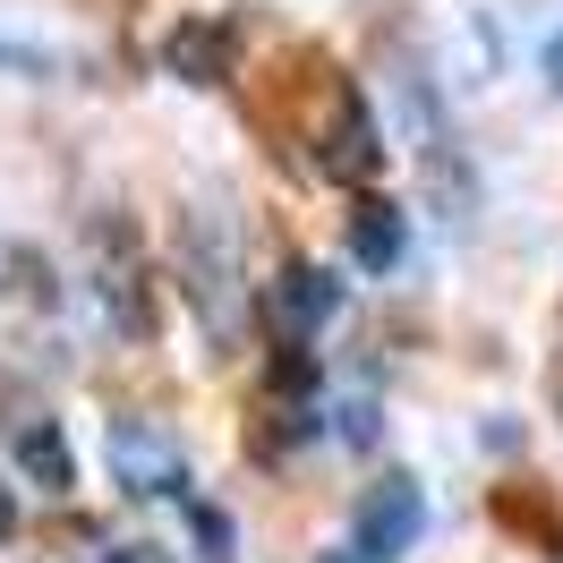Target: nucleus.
Segmentation results:
<instances>
[{
	"mask_svg": "<svg viewBox=\"0 0 563 563\" xmlns=\"http://www.w3.org/2000/svg\"><path fill=\"white\" fill-rule=\"evenodd\" d=\"M376 172H385V129H376V111L358 103V86H351V77H324L317 179H333V188H367Z\"/></svg>",
	"mask_w": 563,
	"mask_h": 563,
	"instance_id": "1",
	"label": "nucleus"
},
{
	"mask_svg": "<svg viewBox=\"0 0 563 563\" xmlns=\"http://www.w3.org/2000/svg\"><path fill=\"white\" fill-rule=\"evenodd\" d=\"M103 453H111V487L120 495H137V504L179 495V504H188V453H179V435H163L154 419H103Z\"/></svg>",
	"mask_w": 563,
	"mask_h": 563,
	"instance_id": "2",
	"label": "nucleus"
},
{
	"mask_svg": "<svg viewBox=\"0 0 563 563\" xmlns=\"http://www.w3.org/2000/svg\"><path fill=\"white\" fill-rule=\"evenodd\" d=\"M419 529H427V495L410 470H385L376 487L358 495V512H351V547L367 563H393V555H410L419 547Z\"/></svg>",
	"mask_w": 563,
	"mask_h": 563,
	"instance_id": "3",
	"label": "nucleus"
},
{
	"mask_svg": "<svg viewBox=\"0 0 563 563\" xmlns=\"http://www.w3.org/2000/svg\"><path fill=\"white\" fill-rule=\"evenodd\" d=\"M333 308H342V282L324 274V265H308V256H282V274H274V324H282V342H308L317 324H333Z\"/></svg>",
	"mask_w": 563,
	"mask_h": 563,
	"instance_id": "4",
	"label": "nucleus"
},
{
	"mask_svg": "<svg viewBox=\"0 0 563 563\" xmlns=\"http://www.w3.org/2000/svg\"><path fill=\"white\" fill-rule=\"evenodd\" d=\"M163 60H172V77H188V86H222V77H231V18H188V26H172Z\"/></svg>",
	"mask_w": 563,
	"mask_h": 563,
	"instance_id": "5",
	"label": "nucleus"
},
{
	"mask_svg": "<svg viewBox=\"0 0 563 563\" xmlns=\"http://www.w3.org/2000/svg\"><path fill=\"white\" fill-rule=\"evenodd\" d=\"M401 247H410V222H401V206L367 197V206L351 213V256L367 265V274H393V265H401Z\"/></svg>",
	"mask_w": 563,
	"mask_h": 563,
	"instance_id": "6",
	"label": "nucleus"
},
{
	"mask_svg": "<svg viewBox=\"0 0 563 563\" xmlns=\"http://www.w3.org/2000/svg\"><path fill=\"white\" fill-rule=\"evenodd\" d=\"M179 274H188V299L206 308V324L222 333V342H231V299H222L231 265H222V240H213V231H197V240H188V265H179Z\"/></svg>",
	"mask_w": 563,
	"mask_h": 563,
	"instance_id": "7",
	"label": "nucleus"
},
{
	"mask_svg": "<svg viewBox=\"0 0 563 563\" xmlns=\"http://www.w3.org/2000/svg\"><path fill=\"white\" fill-rule=\"evenodd\" d=\"M18 470L35 478L43 495H69L77 487V470H69V444H60V427L35 419V427H18Z\"/></svg>",
	"mask_w": 563,
	"mask_h": 563,
	"instance_id": "8",
	"label": "nucleus"
},
{
	"mask_svg": "<svg viewBox=\"0 0 563 563\" xmlns=\"http://www.w3.org/2000/svg\"><path fill=\"white\" fill-rule=\"evenodd\" d=\"M69 60L60 52H43V43H9L0 35V77H60Z\"/></svg>",
	"mask_w": 563,
	"mask_h": 563,
	"instance_id": "9",
	"label": "nucleus"
},
{
	"mask_svg": "<svg viewBox=\"0 0 563 563\" xmlns=\"http://www.w3.org/2000/svg\"><path fill=\"white\" fill-rule=\"evenodd\" d=\"M197 538H206L213 563H231V521H222V512H197Z\"/></svg>",
	"mask_w": 563,
	"mask_h": 563,
	"instance_id": "10",
	"label": "nucleus"
},
{
	"mask_svg": "<svg viewBox=\"0 0 563 563\" xmlns=\"http://www.w3.org/2000/svg\"><path fill=\"white\" fill-rule=\"evenodd\" d=\"M103 563H163V555H154V547H111Z\"/></svg>",
	"mask_w": 563,
	"mask_h": 563,
	"instance_id": "11",
	"label": "nucleus"
},
{
	"mask_svg": "<svg viewBox=\"0 0 563 563\" xmlns=\"http://www.w3.org/2000/svg\"><path fill=\"white\" fill-rule=\"evenodd\" d=\"M547 86H555V95H563V35L547 43Z\"/></svg>",
	"mask_w": 563,
	"mask_h": 563,
	"instance_id": "12",
	"label": "nucleus"
},
{
	"mask_svg": "<svg viewBox=\"0 0 563 563\" xmlns=\"http://www.w3.org/2000/svg\"><path fill=\"white\" fill-rule=\"evenodd\" d=\"M317 563H367V555H358V547H324Z\"/></svg>",
	"mask_w": 563,
	"mask_h": 563,
	"instance_id": "13",
	"label": "nucleus"
}]
</instances>
